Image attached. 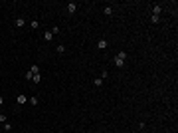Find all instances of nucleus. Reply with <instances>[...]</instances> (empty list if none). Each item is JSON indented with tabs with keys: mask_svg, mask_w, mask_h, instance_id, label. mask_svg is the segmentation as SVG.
<instances>
[{
	"mask_svg": "<svg viewBox=\"0 0 178 133\" xmlns=\"http://www.w3.org/2000/svg\"><path fill=\"white\" fill-rule=\"evenodd\" d=\"M55 52H57V54H65V46H63V44H59L57 48H55Z\"/></svg>",
	"mask_w": 178,
	"mask_h": 133,
	"instance_id": "nucleus-12",
	"label": "nucleus"
},
{
	"mask_svg": "<svg viewBox=\"0 0 178 133\" xmlns=\"http://www.w3.org/2000/svg\"><path fill=\"white\" fill-rule=\"evenodd\" d=\"M40 28V22L38 20H32V30H38Z\"/></svg>",
	"mask_w": 178,
	"mask_h": 133,
	"instance_id": "nucleus-16",
	"label": "nucleus"
},
{
	"mask_svg": "<svg viewBox=\"0 0 178 133\" xmlns=\"http://www.w3.org/2000/svg\"><path fill=\"white\" fill-rule=\"evenodd\" d=\"M65 10H67V14H75L77 12V2H67L65 4Z\"/></svg>",
	"mask_w": 178,
	"mask_h": 133,
	"instance_id": "nucleus-2",
	"label": "nucleus"
},
{
	"mask_svg": "<svg viewBox=\"0 0 178 133\" xmlns=\"http://www.w3.org/2000/svg\"><path fill=\"white\" fill-rule=\"evenodd\" d=\"M152 14H154V16H160V14H162V6H158V4H156V6L152 8Z\"/></svg>",
	"mask_w": 178,
	"mask_h": 133,
	"instance_id": "nucleus-7",
	"label": "nucleus"
},
{
	"mask_svg": "<svg viewBox=\"0 0 178 133\" xmlns=\"http://www.w3.org/2000/svg\"><path fill=\"white\" fill-rule=\"evenodd\" d=\"M42 38H44L45 42H51V40H53V34H51L49 30H45V32H44V36H42Z\"/></svg>",
	"mask_w": 178,
	"mask_h": 133,
	"instance_id": "nucleus-6",
	"label": "nucleus"
},
{
	"mask_svg": "<svg viewBox=\"0 0 178 133\" xmlns=\"http://www.w3.org/2000/svg\"><path fill=\"white\" fill-rule=\"evenodd\" d=\"M125 60H127V52H117V56L113 58V64H115V68H123L125 66Z\"/></svg>",
	"mask_w": 178,
	"mask_h": 133,
	"instance_id": "nucleus-1",
	"label": "nucleus"
},
{
	"mask_svg": "<svg viewBox=\"0 0 178 133\" xmlns=\"http://www.w3.org/2000/svg\"><path fill=\"white\" fill-rule=\"evenodd\" d=\"M150 22H152V24H158V16L152 14V16H150Z\"/></svg>",
	"mask_w": 178,
	"mask_h": 133,
	"instance_id": "nucleus-19",
	"label": "nucleus"
},
{
	"mask_svg": "<svg viewBox=\"0 0 178 133\" xmlns=\"http://www.w3.org/2000/svg\"><path fill=\"white\" fill-rule=\"evenodd\" d=\"M16 103H18V105H24V103H28V97H26L24 93H18V95H16Z\"/></svg>",
	"mask_w": 178,
	"mask_h": 133,
	"instance_id": "nucleus-3",
	"label": "nucleus"
},
{
	"mask_svg": "<svg viewBox=\"0 0 178 133\" xmlns=\"http://www.w3.org/2000/svg\"><path fill=\"white\" fill-rule=\"evenodd\" d=\"M103 82H105V80H103V78H97V80H95V82H93V84H95V86H97V88H101V86H103Z\"/></svg>",
	"mask_w": 178,
	"mask_h": 133,
	"instance_id": "nucleus-14",
	"label": "nucleus"
},
{
	"mask_svg": "<svg viewBox=\"0 0 178 133\" xmlns=\"http://www.w3.org/2000/svg\"><path fill=\"white\" fill-rule=\"evenodd\" d=\"M49 32H51V34H53V36H55V34H59V32H61V28H59V26H53V28H51V30H49Z\"/></svg>",
	"mask_w": 178,
	"mask_h": 133,
	"instance_id": "nucleus-13",
	"label": "nucleus"
},
{
	"mask_svg": "<svg viewBox=\"0 0 178 133\" xmlns=\"http://www.w3.org/2000/svg\"><path fill=\"white\" fill-rule=\"evenodd\" d=\"M24 24H26V20H24V18H22V16H18V18H16V20H14V26H16V28H22V26H24Z\"/></svg>",
	"mask_w": 178,
	"mask_h": 133,
	"instance_id": "nucleus-4",
	"label": "nucleus"
},
{
	"mask_svg": "<svg viewBox=\"0 0 178 133\" xmlns=\"http://www.w3.org/2000/svg\"><path fill=\"white\" fill-rule=\"evenodd\" d=\"M140 133H142V131H140Z\"/></svg>",
	"mask_w": 178,
	"mask_h": 133,
	"instance_id": "nucleus-21",
	"label": "nucleus"
},
{
	"mask_svg": "<svg viewBox=\"0 0 178 133\" xmlns=\"http://www.w3.org/2000/svg\"><path fill=\"white\" fill-rule=\"evenodd\" d=\"M2 105H4V97L0 95V107H2Z\"/></svg>",
	"mask_w": 178,
	"mask_h": 133,
	"instance_id": "nucleus-20",
	"label": "nucleus"
},
{
	"mask_svg": "<svg viewBox=\"0 0 178 133\" xmlns=\"http://www.w3.org/2000/svg\"><path fill=\"white\" fill-rule=\"evenodd\" d=\"M28 103H32V105H40V99H38L36 95H32V97H28Z\"/></svg>",
	"mask_w": 178,
	"mask_h": 133,
	"instance_id": "nucleus-8",
	"label": "nucleus"
},
{
	"mask_svg": "<svg viewBox=\"0 0 178 133\" xmlns=\"http://www.w3.org/2000/svg\"><path fill=\"white\" fill-rule=\"evenodd\" d=\"M2 129H4V131H12V123H8V121H6V123L2 125Z\"/></svg>",
	"mask_w": 178,
	"mask_h": 133,
	"instance_id": "nucleus-15",
	"label": "nucleus"
},
{
	"mask_svg": "<svg viewBox=\"0 0 178 133\" xmlns=\"http://www.w3.org/2000/svg\"><path fill=\"white\" fill-rule=\"evenodd\" d=\"M30 72H32V74H40V66H38V64H34V66L30 68Z\"/></svg>",
	"mask_w": 178,
	"mask_h": 133,
	"instance_id": "nucleus-11",
	"label": "nucleus"
},
{
	"mask_svg": "<svg viewBox=\"0 0 178 133\" xmlns=\"http://www.w3.org/2000/svg\"><path fill=\"white\" fill-rule=\"evenodd\" d=\"M32 78H34V74L28 70V72H26V80H28V82H32Z\"/></svg>",
	"mask_w": 178,
	"mask_h": 133,
	"instance_id": "nucleus-17",
	"label": "nucleus"
},
{
	"mask_svg": "<svg viewBox=\"0 0 178 133\" xmlns=\"http://www.w3.org/2000/svg\"><path fill=\"white\" fill-rule=\"evenodd\" d=\"M6 121H8V117H6V115H4V113H0V123H2V125H4V123H6Z\"/></svg>",
	"mask_w": 178,
	"mask_h": 133,
	"instance_id": "nucleus-18",
	"label": "nucleus"
},
{
	"mask_svg": "<svg viewBox=\"0 0 178 133\" xmlns=\"http://www.w3.org/2000/svg\"><path fill=\"white\" fill-rule=\"evenodd\" d=\"M103 12H105V16H111L115 10H113V6H105V8H103Z\"/></svg>",
	"mask_w": 178,
	"mask_h": 133,
	"instance_id": "nucleus-9",
	"label": "nucleus"
},
{
	"mask_svg": "<svg viewBox=\"0 0 178 133\" xmlns=\"http://www.w3.org/2000/svg\"><path fill=\"white\" fill-rule=\"evenodd\" d=\"M42 82V76L40 74H34V78H32V84H40Z\"/></svg>",
	"mask_w": 178,
	"mask_h": 133,
	"instance_id": "nucleus-10",
	"label": "nucleus"
},
{
	"mask_svg": "<svg viewBox=\"0 0 178 133\" xmlns=\"http://www.w3.org/2000/svg\"><path fill=\"white\" fill-rule=\"evenodd\" d=\"M107 46H109V42H107V40H105V38H101V40H99V42H97V48H99V50H105V48H107Z\"/></svg>",
	"mask_w": 178,
	"mask_h": 133,
	"instance_id": "nucleus-5",
	"label": "nucleus"
}]
</instances>
